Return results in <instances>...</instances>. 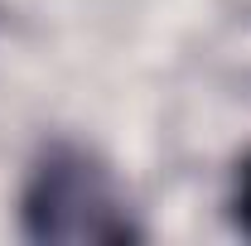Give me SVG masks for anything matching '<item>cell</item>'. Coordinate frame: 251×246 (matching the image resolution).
I'll list each match as a JSON object with an SVG mask.
<instances>
[{"label": "cell", "mask_w": 251, "mask_h": 246, "mask_svg": "<svg viewBox=\"0 0 251 246\" xmlns=\"http://www.w3.org/2000/svg\"><path fill=\"white\" fill-rule=\"evenodd\" d=\"M232 208H237V227L251 237V159L242 164V179H237V198H232Z\"/></svg>", "instance_id": "cell-2"}, {"label": "cell", "mask_w": 251, "mask_h": 246, "mask_svg": "<svg viewBox=\"0 0 251 246\" xmlns=\"http://www.w3.org/2000/svg\"><path fill=\"white\" fill-rule=\"evenodd\" d=\"M25 237L34 242H135L140 227L126 208L116 179L77 145H53L29 169L20 193Z\"/></svg>", "instance_id": "cell-1"}]
</instances>
